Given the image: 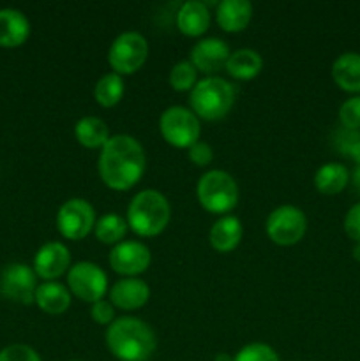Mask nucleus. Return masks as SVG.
<instances>
[{
  "label": "nucleus",
  "instance_id": "f257e3e1",
  "mask_svg": "<svg viewBox=\"0 0 360 361\" xmlns=\"http://www.w3.org/2000/svg\"><path fill=\"white\" fill-rule=\"evenodd\" d=\"M145 150L140 141L127 134L109 136L99 155V175L113 190L136 185L145 171Z\"/></svg>",
  "mask_w": 360,
  "mask_h": 361
},
{
  "label": "nucleus",
  "instance_id": "f03ea898",
  "mask_svg": "<svg viewBox=\"0 0 360 361\" xmlns=\"http://www.w3.org/2000/svg\"><path fill=\"white\" fill-rule=\"evenodd\" d=\"M106 345L120 361H147L155 351V334L138 317H119L106 330Z\"/></svg>",
  "mask_w": 360,
  "mask_h": 361
},
{
  "label": "nucleus",
  "instance_id": "7ed1b4c3",
  "mask_svg": "<svg viewBox=\"0 0 360 361\" xmlns=\"http://www.w3.org/2000/svg\"><path fill=\"white\" fill-rule=\"evenodd\" d=\"M172 215L168 200L159 190L138 192L127 208V226L140 236H157L166 229Z\"/></svg>",
  "mask_w": 360,
  "mask_h": 361
},
{
  "label": "nucleus",
  "instance_id": "20e7f679",
  "mask_svg": "<svg viewBox=\"0 0 360 361\" xmlns=\"http://www.w3.org/2000/svg\"><path fill=\"white\" fill-rule=\"evenodd\" d=\"M235 102V87L222 78L210 76L198 81L191 92L194 115L205 120H219L229 113Z\"/></svg>",
  "mask_w": 360,
  "mask_h": 361
},
{
  "label": "nucleus",
  "instance_id": "39448f33",
  "mask_svg": "<svg viewBox=\"0 0 360 361\" xmlns=\"http://www.w3.org/2000/svg\"><path fill=\"white\" fill-rule=\"evenodd\" d=\"M201 207L212 214H226L239 203V185L229 173L214 169L200 178L196 187Z\"/></svg>",
  "mask_w": 360,
  "mask_h": 361
},
{
  "label": "nucleus",
  "instance_id": "423d86ee",
  "mask_svg": "<svg viewBox=\"0 0 360 361\" xmlns=\"http://www.w3.org/2000/svg\"><path fill=\"white\" fill-rule=\"evenodd\" d=\"M162 137L176 148H191L200 137V120L191 109L172 106L159 120Z\"/></svg>",
  "mask_w": 360,
  "mask_h": 361
},
{
  "label": "nucleus",
  "instance_id": "0eeeda50",
  "mask_svg": "<svg viewBox=\"0 0 360 361\" xmlns=\"http://www.w3.org/2000/svg\"><path fill=\"white\" fill-rule=\"evenodd\" d=\"M147 55V39L138 32H124L109 46L108 62L116 74H133L143 66Z\"/></svg>",
  "mask_w": 360,
  "mask_h": 361
},
{
  "label": "nucleus",
  "instance_id": "6e6552de",
  "mask_svg": "<svg viewBox=\"0 0 360 361\" xmlns=\"http://www.w3.org/2000/svg\"><path fill=\"white\" fill-rule=\"evenodd\" d=\"M307 231V219L300 208L282 204L270 212L267 219V235L277 245H295Z\"/></svg>",
  "mask_w": 360,
  "mask_h": 361
},
{
  "label": "nucleus",
  "instance_id": "1a4fd4ad",
  "mask_svg": "<svg viewBox=\"0 0 360 361\" xmlns=\"http://www.w3.org/2000/svg\"><path fill=\"white\" fill-rule=\"evenodd\" d=\"M67 286H69L71 295L83 302L95 303L102 300V296L108 291V277L101 267L90 261H81L67 271Z\"/></svg>",
  "mask_w": 360,
  "mask_h": 361
},
{
  "label": "nucleus",
  "instance_id": "9d476101",
  "mask_svg": "<svg viewBox=\"0 0 360 361\" xmlns=\"http://www.w3.org/2000/svg\"><path fill=\"white\" fill-rule=\"evenodd\" d=\"M95 212L88 201L73 197L60 207L56 214V228L67 240H81L94 229Z\"/></svg>",
  "mask_w": 360,
  "mask_h": 361
},
{
  "label": "nucleus",
  "instance_id": "9b49d317",
  "mask_svg": "<svg viewBox=\"0 0 360 361\" xmlns=\"http://www.w3.org/2000/svg\"><path fill=\"white\" fill-rule=\"evenodd\" d=\"M35 277H37L35 271L27 264H9L0 275V295L6 296L7 300L28 305L35 298V289H37Z\"/></svg>",
  "mask_w": 360,
  "mask_h": 361
},
{
  "label": "nucleus",
  "instance_id": "f8f14e48",
  "mask_svg": "<svg viewBox=\"0 0 360 361\" xmlns=\"http://www.w3.org/2000/svg\"><path fill=\"white\" fill-rule=\"evenodd\" d=\"M150 261V250L141 242H120L109 252V267L116 274L127 275V277L143 274Z\"/></svg>",
  "mask_w": 360,
  "mask_h": 361
},
{
  "label": "nucleus",
  "instance_id": "ddd939ff",
  "mask_svg": "<svg viewBox=\"0 0 360 361\" xmlns=\"http://www.w3.org/2000/svg\"><path fill=\"white\" fill-rule=\"evenodd\" d=\"M71 264V252L64 243L48 242L37 250L34 257V271L44 281L59 279Z\"/></svg>",
  "mask_w": 360,
  "mask_h": 361
},
{
  "label": "nucleus",
  "instance_id": "4468645a",
  "mask_svg": "<svg viewBox=\"0 0 360 361\" xmlns=\"http://www.w3.org/2000/svg\"><path fill=\"white\" fill-rule=\"evenodd\" d=\"M228 59V44L217 37L201 39L191 48V63L201 73H215L222 66L226 67Z\"/></svg>",
  "mask_w": 360,
  "mask_h": 361
},
{
  "label": "nucleus",
  "instance_id": "2eb2a0df",
  "mask_svg": "<svg viewBox=\"0 0 360 361\" xmlns=\"http://www.w3.org/2000/svg\"><path fill=\"white\" fill-rule=\"evenodd\" d=\"M150 298V288L145 281L134 277L120 279L109 289V300L113 307L124 310H136Z\"/></svg>",
  "mask_w": 360,
  "mask_h": 361
},
{
  "label": "nucleus",
  "instance_id": "dca6fc26",
  "mask_svg": "<svg viewBox=\"0 0 360 361\" xmlns=\"http://www.w3.org/2000/svg\"><path fill=\"white\" fill-rule=\"evenodd\" d=\"M30 35V23L21 11L0 9V46L16 48Z\"/></svg>",
  "mask_w": 360,
  "mask_h": 361
},
{
  "label": "nucleus",
  "instance_id": "f3484780",
  "mask_svg": "<svg viewBox=\"0 0 360 361\" xmlns=\"http://www.w3.org/2000/svg\"><path fill=\"white\" fill-rule=\"evenodd\" d=\"M176 25L180 32L191 37H196L207 32L210 25V13L208 6L200 0H187L180 6V11L176 13Z\"/></svg>",
  "mask_w": 360,
  "mask_h": 361
},
{
  "label": "nucleus",
  "instance_id": "a211bd4d",
  "mask_svg": "<svg viewBox=\"0 0 360 361\" xmlns=\"http://www.w3.org/2000/svg\"><path fill=\"white\" fill-rule=\"evenodd\" d=\"M332 78L341 90L360 92V53L348 51L339 55L332 63Z\"/></svg>",
  "mask_w": 360,
  "mask_h": 361
},
{
  "label": "nucleus",
  "instance_id": "6ab92c4d",
  "mask_svg": "<svg viewBox=\"0 0 360 361\" xmlns=\"http://www.w3.org/2000/svg\"><path fill=\"white\" fill-rule=\"evenodd\" d=\"M217 16L219 27L224 28L226 32H239L249 25L253 18V6L249 0H222L217 4Z\"/></svg>",
  "mask_w": 360,
  "mask_h": 361
},
{
  "label": "nucleus",
  "instance_id": "aec40b11",
  "mask_svg": "<svg viewBox=\"0 0 360 361\" xmlns=\"http://www.w3.org/2000/svg\"><path fill=\"white\" fill-rule=\"evenodd\" d=\"M210 245L219 252H232L242 240V222L233 215L219 219L210 229Z\"/></svg>",
  "mask_w": 360,
  "mask_h": 361
},
{
  "label": "nucleus",
  "instance_id": "412c9836",
  "mask_svg": "<svg viewBox=\"0 0 360 361\" xmlns=\"http://www.w3.org/2000/svg\"><path fill=\"white\" fill-rule=\"evenodd\" d=\"M34 302L46 314H64L71 307V291L59 282H44L35 289Z\"/></svg>",
  "mask_w": 360,
  "mask_h": 361
},
{
  "label": "nucleus",
  "instance_id": "4be33fe9",
  "mask_svg": "<svg viewBox=\"0 0 360 361\" xmlns=\"http://www.w3.org/2000/svg\"><path fill=\"white\" fill-rule=\"evenodd\" d=\"M349 182V171L341 162H327L314 175V185L321 194L334 196L339 194Z\"/></svg>",
  "mask_w": 360,
  "mask_h": 361
},
{
  "label": "nucleus",
  "instance_id": "5701e85b",
  "mask_svg": "<svg viewBox=\"0 0 360 361\" xmlns=\"http://www.w3.org/2000/svg\"><path fill=\"white\" fill-rule=\"evenodd\" d=\"M261 67H263L261 55L249 48H242L229 53V59L226 62V69L236 80H251V78L258 76Z\"/></svg>",
  "mask_w": 360,
  "mask_h": 361
},
{
  "label": "nucleus",
  "instance_id": "b1692460",
  "mask_svg": "<svg viewBox=\"0 0 360 361\" xmlns=\"http://www.w3.org/2000/svg\"><path fill=\"white\" fill-rule=\"evenodd\" d=\"M78 143L87 148H102L109 140V129L104 120L97 116H83L74 126Z\"/></svg>",
  "mask_w": 360,
  "mask_h": 361
},
{
  "label": "nucleus",
  "instance_id": "393cba45",
  "mask_svg": "<svg viewBox=\"0 0 360 361\" xmlns=\"http://www.w3.org/2000/svg\"><path fill=\"white\" fill-rule=\"evenodd\" d=\"M95 236L102 243H120L127 233V221L119 214H106L95 222Z\"/></svg>",
  "mask_w": 360,
  "mask_h": 361
},
{
  "label": "nucleus",
  "instance_id": "a878e982",
  "mask_svg": "<svg viewBox=\"0 0 360 361\" xmlns=\"http://www.w3.org/2000/svg\"><path fill=\"white\" fill-rule=\"evenodd\" d=\"M124 95V81L120 74L108 73L95 83L94 97L104 108H112L122 99Z\"/></svg>",
  "mask_w": 360,
  "mask_h": 361
},
{
  "label": "nucleus",
  "instance_id": "bb28decb",
  "mask_svg": "<svg viewBox=\"0 0 360 361\" xmlns=\"http://www.w3.org/2000/svg\"><path fill=\"white\" fill-rule=\"evenodd\" d=\"M169 83L179 92L194 88V83H196V67L191 62H187V60L176 62L172 67V73H169Z\"/></svg>",
  "mask_w": 360,
  "mask_h": 361
},
{
  "label": "nucleus",
  "instance_id": "cd10ccee",
  "mask_svg": "<svg viewBox=\"0 0 360 361\" xmlns=\"http://www.w3.org/2000/svg\"><path fill=\"white\" fill-rule=\"evenodd\" d=\"M233 361H281L279 355L267 344L254 342L247 344L246 348L240 349L236 356H233Z\"/></svg>",
  "mask_w": 360,
  "mask_h": 361
},
{
  "label": "nucleus",
  "instance_id": "c85d7f7f",
  "mask_svg": "<svg viewBox=\"0 0 360 361\" xmlns=\"http://www.w3.org/2000/svg\"><path fill=\"white\" fill-rule=\"evenodd\" d=\"M339 120L349 130H360V95L349 97L339 108Z\"/></svg>",
  "mask_w": 360,
  "mask_h": 361
},
{
  "label": "nucleus",
  "instance_id": "c756f323",
  "mask_svg": "<svg viewBox=\"0 0 360 361\" xmlns=\"http://www.w3.org/2000/svg\"><path fill=\"white\" fill-rule=\"evenodd\" d=\"M0 361H41V356L25 344H13L0 351Z\"/></svg>",
  "mask_w": 360,
  "mask_h": 361
},
{
  "label": "nucleus",
  "instance_id": "7c9ffc66",
  "mask_svg": "<svg viewBox=\"0 0 360 361\" xmlns=\"http://www.w3.org/2000/svg\"><path fill=\"white\" fill-rule=\"evenodd\" d=\"M356 141H360V130H349V129H344V127L335 130L334 147L335 150L341 152L342 155H348L349 148H352Z\"/></svg>",
  "mask_w": 360,
  "mask_h": 361
},
{
  "label": "nucleus",
  "instance_id": "2f4dec72",
  "mask_svg": "<svg viewBox=\"0 0 360 361\" xmlns=\"http://www.w3.org/2000/svg\"><path fill=\"white\" fill-rule=\"evenodd\" d=\"M90 317L99 324H112L115 321V310H113V305L106 300H99V302L92 303L90 309Z\"/></svg>",
  "mask_w": 360,
  "mask_h": 361
},
{
  "label": "nucleus",
  "instance_id": "473e14b6",
  "mask_svg": "<svg viewBox=\"0 0 360 361\" xmlns=\"http://www.w3.org/2000/svg\"><path fill=\"white\" fill-rule=\"evenodd\" d=\"M344 231L355 243L360 242V201L353 204L344 217Z\"/></svg>",
  "mask_w": 360,
  "mask_h": 361
},
{
  "label": "nucleus",
  "instance_id": "72a5a7b5",
  "mask_svg": "<svg viewBox=\"0 0 360 361\" xmlns=\"http://www.w3.org/2000/svg\"><path fill=\"white\" fill-rule=\"evenodd\" d=\"M189 159L194 164L207 166L208 162H212V159H214V152H212V148L208 147L207 143L198 141V143H194L193 147L189 148Z\"/></svg>",
  "mask_w": 360,
  "mask_h": 361
},
{
  "label": "nucleus",
  "instance_id": "f704fd0d",
  "mask_svg": "<svg viewBox=\"0 0 360 361\" xmlns=\"http://www.w3.org/2000/svg\"><path fill=\"white\" fill-rule=\"evenodd\" d=\"M346 157L353 159V161L356 162V166H360V141H356V143L353 145L352 148H349V152H348V155H346Z\"/></svg>",
  "mask_w": 360,
  "mask_h": 361
},
{
  "label": "nucleus",
  "instance_id": "c9c22d12",
  "mask_svg": "<svg viewBox=\"0 0 360 361\" xmlns=\"http://www.w3.org/2000/svg\"><path fill=\"white\" fill-rule=\"evenodd\" d=\"M352 182H353V187H355V189L360 192V166H356L355 171H353Z\"/></svg>",
  "mask_w": 360,
  "mask_h": 361
},
{
  "label": "nucleus",
  "instance_id": "e433bc0d",
  "mask_svg": "<svg viewBox=\"0 0 360 361\" xmlns=\"http://www.w3.org/2000/svg\"><path fill=\"white\" fill-rule=\"evenodd\" d=\"M214 361H233V356L226 355V353H219V355L214 358Z\"/></svg>",
  "mask_w": 360,
  "mask_h": 361
},
{
  "label": "nucleus",
  "instance_id": "4c0bfd02",
  "mask_svg": "<svg viewBox=\"0 0 360 361\" xmlns=\"http://www.w3.org/2000/svg\"><path fill=\"white\" fill-rule=\"evenodd\" d=\"M352 252H353V259L359 261V263H360V242L355 243V247H353Z\"/></svg>",
  "mask_w": 360,
  "mask_h": 361
}]
</instances>
